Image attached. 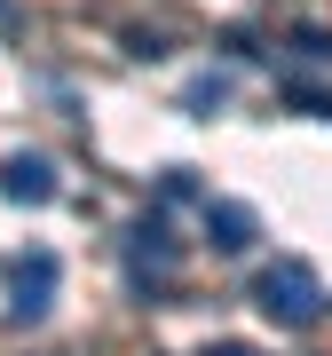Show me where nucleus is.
Here are the masks:
<instances>
[{"mask_svg":"<svg viewBox=\"0 0 332 356\" xmlns=\"http://www.w3.org/2000/svg\"><path fill=\"white\" fill-rule=\"evenodd\" d=\"M254 309H261L269 325L301 332V325H317V317H324V277H317V269H308V261L277 254V261H269L261 277H254Z\"/></svg>","mask_w":332,"mask_h":356,"instance_id":"nucleus-1","label":"nucleus"},{"mask_svg":"<svg viewBox=\"0 0 332 356\" xmlns=\"http://www.w3.org/2000/svg\"><path fill=\"white\" fill-rule=\"evenodd\" d=\"M174 269H182V245H174V229H166V214H158V206L135 214L127 222V285L135 293H158Z\"/></svg>","mask_w":332,"mask_h":356,"instance_id":"nucleus-2","label":"nucleus"},{"mask_svg":"<svg viewBox=\"0 0 332 356\" xmlns=\"http://www.w3.org/2000/svg\"><path fill=\"white\" fill-rule=\"evenodd\" d=\"M56 285H64V261H56L48 245L16 254V261H8V325H48Z\"/></svg>","mask_w":332,"mask_h":356,"instance_id":"nucleus-3","label":"nucleus"},{"mask_svg":"<svg viewBox=\"0 0 332 356\" xmlns=\"http://www.w3.org/2000/svg\"><path fill=\"white\" fill-rule=\"evenodd\" d=\"M198 222H206V245L214 254H254V238H261V214L245 198H206Z\"/></svg>","mask_w":332,"mask_h":356,"instance_id":"nucleus-4","label":"nucleus"},{"mask_svg":"<svg viewBox=\"0 0 332 356\" xmlns=\"http://www.w3.org/2000/svg\"><path fill=\"white\" fill-rule=\"evenodd\" d=\"M56 166L48 159H32V151H16L8 166H0V198H16V206H56Z\"/></svg>","mask_w":332,"mask_h":356,"instance_id":"nucleus-5","label":"nucleus"},{"mask_svg":"<svg viewBox=\"0 0 332 356\" xmlns=\"http://www.w3.org/2000/svg\"><path fill=\"white\" fill-rule=\"evenodd\" d=\"M230 88H238L230 72H222V64H206V72H190V79H182V111H190V119H214L222 103H230Z\"/></svg>","mask_w":332,"mask_h":356,"instance_id":"nucleus-6","label":"nucleus"},{"mask_svg":"<svg viewBox=\"0 0 332 356\" xmlns=\"http://www.w3.org/2000/svg\"><path fill=\"white\" fill-rule=\"evenodd\" d=\"M190 198H206L198 175H190V166H166V175H158V206H190Z\"/></svg>","mask_w":332,"mask_h":356,"instance_id":"nucleus-7","label":"nucleus"},{"mask_svg":"<svg viewBox=\"0 0 332 356\" xmlns=\"http://www.w3.org/2000/svg\"><path fill=\"white\" fill-rule=\"evenodd\" d=\"M293 56H308V64H332V32H317V24L293 32Z\"/></svg>","mask_w":332,"mask_h":356,"instance_id":"nucleus-8","label":"nucleus"},{"mask_svg":"<svg viewBox=\"0 0 332 356\" xmlns=\"http://www.w3.org/2000/svg\"><path fill=\"white\" fill-rule=\"evenodd\" d=\"M293 103H301L308 119H332V95H324V88H293Z\"/></svg>","mask_w":332,"mask_h":356,"instance_id":"nucleus-9","label":"nucleus"},{"mask_svg":"<svg viewBox=\"0 0 332 356\" xmlns=\"http://www.w3.org/2000/svg\"><path fill=\"white\" fill-rule=\"evenodd\" d=\"M206 356H261V348H254V341H214Z\"/></svg>","mask_w":332,"mask_h":356,"instance_id":"nucleus-10","label":"nucleus"}]
</instances>
